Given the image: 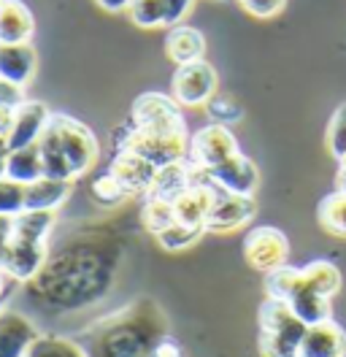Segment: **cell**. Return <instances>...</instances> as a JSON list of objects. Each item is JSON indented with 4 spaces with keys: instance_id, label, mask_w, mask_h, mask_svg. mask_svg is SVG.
Instances as JSON below:
<instances>
[{
    "instance_id": "obj_20",
    "label": "cell",
    "mask_w": 346,
    "mask_h": 357,
    "mask_svg": "<svg viewBox=\"0 0 346 357\" xmlns=\"http://www.w3.org/2000/svg\"><path fill=\"white\" fill-rule=\"evenodd\" d=\"M33 33V11L22 0H0V44H30Z\"/></svg>"
},
{
    "instance_id": "obj_43",
    "label": "cell",
    "mask_w": 346,
    "mask_h": 357,
    "mask_svg": "<svg viewBox=\"0 0 346 357\" xmlns=\"http://www.w3.org/2000/svg\"><path fill=\"white\" fill-rule=\"evenodd\" d=\"M338 184H336V190H344L346 192V157L344 160H338V178H336Z\"/></svg>"
},
{
    "instance_id": "obj_13",
    "label": "cell",
    "mask_w": 346,
    "mask_h": 357,
    "mask_svg": "<svg viewBox=\"0 0 346 357\" xmlns=\"http://www.w3.org/2000/svg\"><path fill=\"white\" fill-rule=\"evenodd\" d=\"M209 181H214L219 190L225 192H236V195H255L260 184V171L257 165L246 155L238 152L236 157H230L227 162L216 165L211 171H203Z\"/></svg>"
},
{
    "instance_id": "obj_4",
    "label": "cell",
    "mask_w": 346,
    "mask_h": 357,
    "mask_svg": "<svg viewBox=\"0 0 346 357\" xmlns=\"http://www.w3.org/2000/svg\"><path fill=\"white\" fill-rule=\"evenodd\" d=\"M36 146H38L43 162V176L65 178V181L82 178L100 155L95 133L84 122H79L68 114L49 116Z\"/></svg>"
},
{
    "instance_id": "obj_33",
    "label": "cell",
    "mask_w": 346,
    "mask_h": 357,
    "mask_svg": "<svg viewBox=\"0 0 346 357\" xmlns=\"http://www.w3.org/2000/svg\"><path fill=\"white\" fill-rule=\"evenodd\" d=\"M206 112L214 119V125H225V128H230L233 122H241V116H243V112H241V106H238L236 100L227 98V95H219V92L206 103Z\"/></svg>"
},
{
    "instance_id": "obj_10",
    "label": "cell",
    "mask_w": 346,
    "mask_h": 357,
    "mask_svg": "<svg viewBox=\"0 0 346 357\" xmlns=\"http://www.w3.org/2000/svg\"><path fill=\"white\" fill-rule=\"evenodd\" d=\"M243 257L252 268H257L262 273H271L276 268L287 266L289 238L281 233L279 227H271V225L252 227L243 238Z\"/></svg>"
},
{
    "instance_id": "obj_22",
    "label": "cell",
    "mask_w": 346,
    "mask_h": 357,
    "mask_svg": "<svg viewBox=\"0 0 346 357\" xmlns=\"http://www.w3.org/2000/svg\"><path fill=\"white\" fill-rule=\"evenodd\" d=\"M195 176H197V168H195L190 160L160 168V171H157V176H154V184H151L149 195H146V201H149V198H157V201H171L173 203L181 192H184V190H190V187H193Z\"/></svg>"
},
{
    "instance_id": "obj_40",
    "label": "cell",
    "mask_w": 346,
    "mask_h": 357,
    "mask_svg": "<svg viewBox=\"0 0 346 357\" xmlns=\"http://www.w3.org/2000/svg\"><path fill=\"white\" fill-rule=\"evenodd\" d=\"M14 109L17 106H0V135L8 138V130L14 125Z\"/></svg>"
},
{
    "instance_id": "obj_3",
    "label": "cell",
    "mask_w": 346,
    "mask_h": 357,
    "mask_svg": "<svg viewBox=\"0 0 346 357\" xmlns=\"http://www.w3.org/2000/svg\"><path fill=\"white\" fill-rule=\"evenodd\" d=\"M338 290H341V271L327 260H314L306 268L281 266L265 273L268 298L289 303V309L308 328L333 319L330 298L338 295Z\"/></svg>"
},
{
    "instance_id": "obj_30",
    "label": "cell",
    "mask_w": 346,
    "mask_h": 357,
    "mask_svg": "<svg viewBox=\"0 0 346 357\" xmlns=\"http://www.w3.org/2000/svg\"><path fill=\"white\" fill-rule=\"evenodd\" d=\"M206 233V227H195V225H184V222H173L168 230H163L157 236V241L163 244V249L168 252H179V249H187L193 246L200 236Z\"/></svg>"
},
{
    "instance_id": "obj_7",
    "label": "cell",
    "mask_w": 346,
    "mask_h": 357,
    "mask_svg": "<svg viewBox=\"0 0 346 357\" xmlns=\"http://www.w3.org/2000/svg\"><path fill=\"white\" fill-rule=\"evenodd\" d=\"M130 125L141 130H168V133H187L181 106L173 100V95L144 92L135 98L130 109Z\"/></svg>"
},
{
    "instance_id": "obj_28",
    "label": "cell",
    "mask_w": 346,
    "mask_h": 357,
    "mask_svg": "<svg viewBox=\"0 0 346 357\" xmlns=\"http://www.w3.org/2000/svg\"><path fill=\"white\" fill-rule=\"evenodd\" d=\"M128 17L130 22L141 30L168 27V6H165V0H133Z\"/></svg>"
},
{
    "instance_id": "obj_35",
    "label": "cell",
    "mask_w": 346,
    "mask_h": 357,
    "mask_svg": "<svg viewBox=\"0 0 346 357\" xmlns=\"http://www.w3.org/2000/svg\"><path fill=\"white\" fill-rule=\"evenodd\" d=\"M238 3H241V8L246 14H252L257 20H273L287 6V0H238Z\"/></svg>"
},
{
    "instance_id": "obj_5",
    "label": "cell",
    "mask_w": 346,
    "mask_h": 357,
    "mask_svg": "<svg viewBox=\"0 0 346 357\" xmlns=\"http://www.w3.org/2000/svg\"><path fill=\"white\" fill-rule=\"evenodd\" d=\"M308 325L289 309V303L265 298L260 306V355L301 357V344Z\"/></svg>"
},
{
    "instance_id": "obj_23",
    "label": "cell",
    "mask_w": 346,
    "mask_h": 357,
    "mask_svg": "<svg viewBox=\"0 0 346 357\" xmlns=\"http://www.w3.org/2000/svg\"><path fill=\"white\" fill-rule=\"evenodd\" d=\"M70 195V181L41 176L24 184V208L33 211H57Z\"/></svg>"
},
{
    "instance_id": "obj_14",
    "label": "cell",
    "mask_w": 346,
    "mask_h": 357,
    "mask_svg": "<svg viewBox=\"0 0 346 357\" xmlns=\"http://www.w3.org/2000/svg\"><path fill=\"white\" fill-rule=\"evenodd\" d=\"M46 257H49L46 241H22V238H14L11 246H8V252H6L3 271L14 282H33L41 273Z\"/></svg>"
},
{
    "instance_id": "obj_42",
    "label": "cell",
    "mask_w": 346,
    "mask_h": 357,
    "mask_svg": "<svg viewBox=\"0 0 346 357\" xmlns=\"http://www.w3.org/2000/svg\"><path fill=\"white\" fill-rule=\"evenodd\" d=\"M8 152H11L8 138H6V135H0V178L6 176V160H8Z\"/></svg>"
},
{
    "instance_id": "obj_41",
    "label": "cell",
    "mask_w": 346,
    "mask_h": 357,
    "mask_svg": "<svg viewBox=\"0 0 346 357\" xmlns=\"http://www.w3.org/2000/svg\"><path fill=\"white\" fill-rule=\"evenodd\" d=\"M103 11H111V14H119V11H128L133 0H95Z\"/></svg>"
},
{
    "instance_id": "obj_15",
    "label": "cell",
    "mask_w": 346,
    "mask_h": 357,
    "mask_svg": "<svg viewBox=\"0 0 346 357\" xmlns=\"http://www.w3.org/2000/svg\"><path fill=\"white\" fill-rule=\"evenodd\" d=\"M160 168H154L149 160L133 155V152H116L108 174L116 178L130 195H149L154 176Z\"/></svg>"
},
{
    "instance_id": "obj_16",
    "label": "cell",
    "mask_w": 346,
    "mask_h": 357,
    "mask_svg": "<svg viewBox=\"0 0 346 357\" xmlns=\"http://www.w3.org/2000/svg\"><path fill=\"white\" fill-rule=\"evenodd\" d=\"M38 335V328L22 312L0 309V357H24Z\"/></svg>"
},
{
    "instance_id": "obj_11",
    "label": "cell",
    "mask_w": 346,
    "mask_h": 357,
    "mask_svg": "<svg viewBox=\"0 0 346 357\" xmlns=\"http://www.w3.org/2000/svg\"><path fill=\"white\" fill-rule=\"evenodd\" d=\"M255 214H257L255 195H236V192L219 190L214 208L206 220V233H233L246 222H252Z\"/></svg>"
},
{
    "instance_id": "obj_18",
    "label": "cell",
    "mask_w": 346,
    "mask_h": 357,
    "mask_svg": "<svg viewBox=\"0 0 346 357\" xmlns=\"http://www.w3.org/2000/svg\"><path fill=\"white\" fill-rule=\"evenodd\" d=\"M38 68V54L30 44H0V79L14 84V87H24L33 82Z\"/></svg>"
},
{
    "instance_id": "obj_36",
    "label": "cell",
    "mask_w": 346,
    "mask_h": 357,
    "mask_svg": "<svg viewBox=\"0 0 346 357\" xmlns=\"http://www.w3.org/2000/svg\"><path fill=\"white\" fill-rule=\"evenodd\" d=\"M195 0H165L168 6V30L176 27V24H184V17L193 11Z\"/></svg>"
},
{
    "instance_id": "obj_21",
    "label": "cell",
    "mask_w": 346,
    "mask_h": 357,
    "mask_svg": "<svg viewBox=\"0 0 346 357\" xmlns=\"http://www.w3.org/2000/svg\"><path fill=\"white\" fill-rule=\"evenodd\" d=\"M165 54L171 57L176 66H187V63H197L206 54V36L190 27V24H176L165 36Z\"/></svg>"
},
{
    "instance_id": "obj_39",
    "label": "cell",
    "mask_w": 346,
    "mask_h": 357,
    "mask_svg": "<svg viewBox=\"0 0 346 357\" xmlns=\"http://www.w3.org/2000/svg\"><path fill=\"white\" fill-rule=\"evenodd\" d=\"M154 357H181V349H179V344L171 341V338H163L160 341V347H157V352Z\"/></svg>"
},
{
    "instance_id": "obj_2",
    "label": "cell",
    "mask_w": 346,
    "mask_h": 357,
    "mask_svg": "<svg viewBox=\"0 0 346 357\" xmlns=\"http://www.w3.org/2000/svg\"><path fill=\"white\" fill-rule=\"evenodd\" d=\"M168 338V319L151 298H138L130 306L95 322L79 344L86 357H154L160 341Z\"/></svg>"
},
{
    "instance_id": "obj_31",
    "label": "cell",
    "mask_w": 346,
    "mask_h": 357,
    "mask_svg": "<svg viewBox=\"0 0 346 357\" xmlns=\"http://www.w3.org/2000/svg\"><path fill=\"white\" fill-rule=\"evenodd\" d=\"M327 152L336 160H344L346 157V103H341L333 112V116H330V125H327Z\"/></svg>"
},
{
    "instance_id": "obj_9",
    "label": "cell",
    "mask_w": 346,
    "mask_h": 357,
    "mask_svg": "<svg viewBox=\"0 0 346 357\" xmlns=\"http://www.w3.org/2000/svg\"><path fill=\"white\" fill-rule=\"evenodd\" d=\"M241 149H238L236 135L230 133V128L225 125H206L200 128L197 133L190 138V152H187V160L193 162L197 171H211L216 165L227 162L230 157H236Z\"/></svg>"
},
{
    "instance_id": "obj_24",
    "label": "cell",
    "mask_w": 346,
    "mask_h": 357,
    "mask_svg": "<svg viewBox=\"0 0 346 357\" xmlns=\"http://www.w3.org/2000/svg\"><path fill=\"white\" fill-rule=\"evenodd\" d=\"M43 176V162L38 155V146H22V149H11L8 160H6V178H14L20 184H30L36 178Z\"/></svg>"
},
{
    "instance_id": "obj_37",
    "label": "cell",
    "mask_w": 346,
    "mask_h": 357,
    "mask_svg": "<svg viewBox=\"0 0 346 357\" xmlns=\"http://www.w3.org/2000/svg\"><path fill=\"white\" fill-rule=\"evenodd\" d=\"M11 241H14V217H0V268Z\"/></svg>"
},
{
    "instance_id": "obj_32",
    "label": "cell",
    "mask_w": 346,
    "mask_h": 357,
    "mask_svg": "<svg viewBox=\"0 0 346 357\" xmlns=\"http://www.w3.org/2000/svg\"><path fill=\"white\" fill-rule=\"evenodd\" d=\"M24 211V184L14 178H0V217H17Z\"/></svg>"
},
{
    "instance_id": "obj_38",
    "label": "cell",
    "mask_w": 346,
    "mask_h": 357,
    "mask_svg": "<svg viewBox=\"0 0 346 357\" xmlns=\"http://www.w3.org/2000/svg\"><path fill=\"white\" fill-rule=\"evenodd\" d=\"M22 100H24L22 98V89L0 79V106H20Z\"/></svg>"
},
{
    "instance_id": "obj_29",
    "label": "cell",
    "mask_w": 346,
    "mask_h": 357,
    "mask_svg": "<svg viewBox=\"0 0 346 357\" xmlns=\"http://www.w3.org/2000/svg\"><path fill=\"white\" fill-rule=\"evenodd\" d=\"M141 222L146 225V230H151L154 236H160L163 230H168L176 220V211H173L171 201H157V198H149L141 208Z\"/></svg>"
},
{
    "instance_id": "obj_34",
    "label": "cell",
    "mask_w": 346,
    "mask_h": 357,
    "mask_svg": "<svg viewBox=\"0 0 346 357\" xmlns=\"http://www.w3.org/2000/svg\"><path fill=\"white\" fill-rule=\"evenodd\" d=\"M92 195H95V201L103 203V206H119L125 198H130L128 190L111 176V174H103L100 178H95V184H92Z\"/></svg>"
},
{
    "instance_id": "obj_27",
    "label": "cell",
    "mask_w": 346,
    "mask_h": 357,
    "mask_svg": "<svg viewBox=\"0 0 346 357\" xmlns=\"http://www.w3.org/2000/svg\"><path fill=\"white\" fill-rule=\"evenodd\" d=\"M24 357H86L84 347L63 335H38Z\"/></svg>"
},
{
    "instance_id": "obj_44",
    "label": "cell",
    "mask_w": 346,
    "mask_h": 357,
    "mask_svg": "<svg viewBox=\"0 0 346 357\" xmlns=\"http://www.w3.org/2000/svg\"><path fill=\"white\" fill-rule=\"evenodd\" d=\"M8 287H11V276H8V273H6L3 268H0V301L6 298V292H8Z\"/></svg>"
},
{
    "instance_id": "obj_6",
    "label": "cell",
    "mask_w": 346,
    "mask_h": 357,
    "mask_svg": "<svg viewBox=\"0 0 346 357\" xmlns=\"http://www.w3.org/2000/svg\"><path fill=\"white\" fill-rule=\"evenodd\" d=\"M119 152H133V155L149 160L154 168H165L184 162L190 152V135L187 133H168V130H141L133 128L119 138Z\"/></svg>"
},
{
    "instance_id": "obj_12",
    "label": "cell",
    "mask_w": 346,
    "mask_h": 357,
    "mask_svg": "<svg viewBox=\"0 0 346 357\" xmlns=\"http://www.w3.org/2000/svg\"><path fill=\"white\" fill-rule=\"evenodd\" d=\"M219 195V187L214 181H209L203 171H197L193 187L184 190L176 201H173V211H176V220L184 225H195V227H206V220L214 208V201Z\"/></svg>"
},
{
    "instance_id": "obj_8",
    "label": "cell",
    "mask_w": 346,
    "mask_h": 357,
    "mask_svg": "<svg viewBox=\"0 0 346 357\" xmlns=\"http://www.w3.org/2000/svg\"><path fill=\"white\" fill-rule=\"evenodd\" d=\"M216 70L211 63L197 60V63H187V66H176L171 79V95L179 106H206L216 95Z\"/></svg>"
},
{
    "instance_id": "obj_26",
    "label": "cell",
    "mask_w": 346,
    "mask_h": 357,
    "mask_svg": "<svg viewBox=\"0 0 346 357\" xmlns=\"http://www.w3.org/2000/svg\"><path fill=\"white\" fill-rule=\"evenodd\" d=\"M317 220L330 236L346 238V192L336 190L330 195H324L317 208Z\"/></svg>"
},
{
    "instance_id": "obj_19",
    "label": "cell",
    "mask_w": 346,
    "mask_h": 357,
    "mask_svg": "<svg viewBox=\"0 0 346 357\" xmlns=\"http://www.w3.org/2000/svg\"><path fill=\"white\" fill-rule=\"evenodd\" d=\"M301 357H346V333L336 319L311 325L301 344Z\"/></svg>"
},
{
    "instance_id": "obj_17",
    "label": "cell",
    "mask_w": 346,
    "mask_h": 357,
    "mask_svg": "<svg viewBox=\"0 0 346 357\" xmlns=\"http://www.w3.org/2000/svg\"><path fill=\"white\" fill-rule=\"evenodd\" d=\"M49 116H52V112L43 106L41 100H22L14 109V125L8 130V146L11 149L33 146L41 138Z\"/></svg>"
},
{
    "instance_id": "obj_1",
    "label": "cell",
    "mask_w": 346,
    "mask_h": 357,
    "mask_svg": "<svg viewBox=\"0 0 346 357\" xmlns=\"http://www.w3.org/2000/svg\"><path fill=\"white\" fill-rule=\"evenodd\" d=\"M119 241L103 227L68 236L57 252L43 263L41 273L30 282L33 295L60 312H79L100 301L114 282Z\"/></svg>"
},
{
    "instance_id": "obj_25",
    "label": "cell",
    "mask_w": 346,
    "mask_h": 357,
    "mask_svg": "<svg viewBox=\"0 0 346 357\" xmlns=\"http://www.w3.org/2000/svg\"><path fill=\"white\" fill-rule=\"evenodd\" d=\"M54 227V211H33L24 208L14 217V238L22 241H46Z\"/></svg>"
}]
</instances>
